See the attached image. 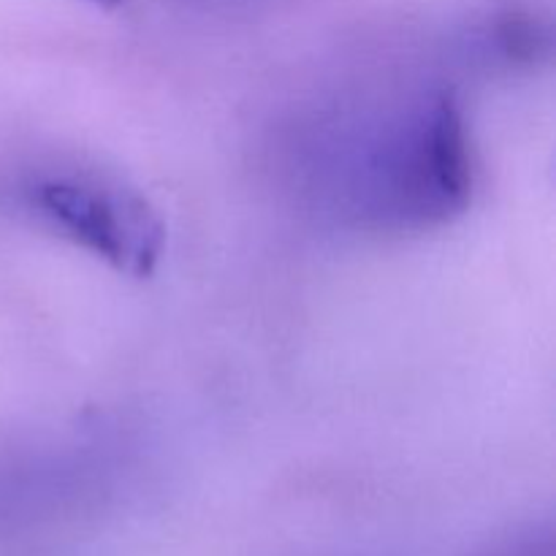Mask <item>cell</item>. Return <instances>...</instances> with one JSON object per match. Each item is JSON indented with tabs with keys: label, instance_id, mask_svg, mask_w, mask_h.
<instances>
[{
	"label": "cell",
	"instance_id": "6da1fadb",
	"mask_svg": "<svg viewBox=\"0 0 556 556\" xmlns=\"http://www.w3.org/2000/svg\"><path fill=\"white\" fill-rule=\"evenodd\" d=\"M36 204L60 231L117 269L147 275L155 266L163 228L136 195L103 193L76 182H47L38 188Z\"/></svg>",
	"mask_w": 556,
	"mask_h": 556
},
{
	"label": "cell",
	"instance_id": "7a4b0ae2",
	"mask_svg": "<svg viewBox=\"0 0 556 556\" xmlns=\"http://www.w3.org/2000/svg\"><path fill=\"white\" fill-rule=\"evenodd\" d=\"M421 147L434 195L445 206L462 210L470 195V157H467L462 112L448 92H440L432 101L429 117L424 119Z\"/></svg>",
	"mask_w": 556,
	"mask_h": 556
},
{
	"label": "cell",
	"instance_id": "3957f363",
	"mask_svg": "<svg viewBox=\"0 0 556 556\" xmlns=\"http://www.w3.org/2000/svg\"><path fill=\"white\" fill-rule=\"evenodd\" d=\"M92 3L103 5V9H117V5L123 3V0H92Z\"/></svg>",
	"mask_w": 556,
	"mask_h": 556
}]
</instances>
